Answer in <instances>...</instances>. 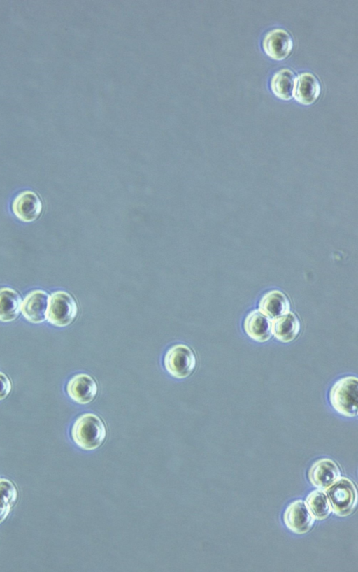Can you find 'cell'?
I'll return each mask as SVG.
<instances>
[{"label": "cell", "instance_id": "cell-14", "mask_svg": "<svg viewBox=\"0 0 358 572\" xmlns=\"http://www.w3.org/2000/svg\"><path fill=\"white\" fill-rule=\"evenodd\" d=\"M321 92L318 79L310 73H302L296 79L294 94L297 102L309 105L314 103Z\"/></svg>", "mask_w": 358, "mask_h": 572}, {"label": "cell", "instance_id": "cell-20", "mask_svg": "<svg viewBox=\"0 0 358 572\" xmlns=\"http://www.w3.org/2000/svg\"><path fill=\"white\" fill-rule=\"evenodd\" d=\"M11 390V382L7 376L0 372V401L6 399Z\"/></svg>", "mask_w": 358, "mask_h": 572}, {"label": "cell", "instance_id": "cell-4", "mask_svg": "<svg viewBox=\"0 0 358 572\" xmlns=\"http://www.w3.org/2000/svg\"><path fill=\"white\" fill-rule=\"evenodd\" d=\"M196 359L193 350L187 345L178 343L169 348L164 357L166 371L173 378L182 379L194 370Z\"/></svg>", "mask_w": 358, "mask_h": 572}, {"label": "cell", "instance_id": "cell-12", "mask_svg": "<svg viewBox=\"0 0 358 572\" xmlns=\"http://www.w3.org/2000/svg\"><path fill=\"white\" fill-rule=\"evenodd\" d=\"M243 327L245 334L256 342H266L273 336L271 320L258 310H253L246 315Z\"/></svg>", "mask_w": 358, "mask_h": 572}, {"label": "cell", "instance_id": "cell-15", "mask_svg": "<svg viewBox=\"0 0 358 572\" xmlns=\"http://www.w3.org/2000/svg\"><path fill=\"white\" fill-rule=\"evenodd\" d=\"M300 331V321L292 312L271 320L272 334L282 343H289L296 339Z\"/></svg>", "mask_w": 358, "mask_h": 572}, {"label": "cell", "instance_id": "cell-11", "mask_svg": "<svg viewBox=\"0 0 358 572\" xmlns=\"http://www.w3.org/2000/svg\"><path fill=\"white\" fill-rule=\"evenodd\" d=\"M50 295L41 289L29 293L22 302L21 313L33 323H41L47 320L46 314Z\"/></svg>", "mask_w": 358, "mask_h": 572}, {"label": "cell", "instance_id": "cell-19", "mask_svg": "<svg viewBox=\"0 0 358 572\" xmlns=\"http://www.w3.org/2000/svg\"><path fill=\"white\" fill-rule=\"evenodd\" d=\"M0 497L3 499L11 507L17 499V491L13 483L5 478H0Z\"/></svg>", "mask_w": 358, "mask_h": 572}, {"label": "cell", "instance_id": "cell-16", "mask_svg": "<svg viewBox=\"0 0 358 572\" xmlns=\"http://www.w3.org/2000/svg\"><path fill=\"white\" fill-rule=\"evenodd\" d=\"M22 299L10 287L0 289V321L8 322L15 320L21 311Z\"/></svg>", "mask_w": 358, "mask_h": 572}, {"label": "cell", "instance_id": "cell-6", "mask_svg": "<svg viewBox=\"0 0 358 572\" xmlns=\"http://www.w3.org/2000/svg\"><path fill=\"white\" fill-rule=\"evenodd\" d=\"M283 520L292 532L302 534L308 532L314 524L315 518L306 503L301 499L291 503L286 508Z\"/></svg>", "mask_w": 358, "mask_h": 572}, {"label": "cell", "instance_id": "cell-21", "mask_svg": "<svg viewBox=\"0 0 358 572\" xmlns=\"http://www.w3.org/2000/svg\"><path fill=\"white\" fill-rule=\"evenodd\" d=\"M11 508L3 499L0 497V524L7 518Z\"/></svg>", "mask_w": 358, "mask_h": 572}, {"label": "cell", "instance_id": "cell-7", "mask_svg": "<svg viewBox=\"0 0 358 572\" xmlns=\"http://www.w3.org/2000/svg\"><path fill=\"white\" fill-rule=\"evenodd\" d=\"M341 477V471L338 465L329 458L316 461L308 471L310 483L323 491L327 489Z\"/></svg>", "mask_w": 358, "mask_h": 572}, {"label": "cell", "instance_id": "cell-2", "mask_svg": "<svg viewBox=\"0 0 358 572\" xmlns=\"http://www.w3.org/2000/svg\"><path fill=\"white\" fill-rule=\"evenodd\" d=\"M357 378L345 376L338 379L331 386L329 401L333 409L344 417L357 415Z\"/></svg>", "mask_w": 358, "mask_h": 572}, {"label": "cell", "instance_id": "cell-10", "mask_svg": "<svg viewBox=\"0 0 358 572\" xmlns=\"http://www.w3.org/2000/svg\"><path fill=\"white\" fill-rule=\"evenodd\" d=\"M263 48L266 54L275 60L286 58L293 48V41L290 34L284 29H275L270 31L263 41Z\"/></svg>", "mask_w": 358, "mask_h": 572}, {"label": "cell", "instance_id": "cell-17", "mask_svg": "<svg viewBox=\"0 0 358 572\" xmlns=\"http://www.w3.org/2000/svg\"><path fill=\"white\" fill-rule=\"evenodd\" d=\"M296 76L293 71L282 69L276 72L271 81L273 93L283 100H290L293 97Z\"/></svg>", "mask_w": 358, "mask_h": 572}, {"label": "cell", "instance_id": "cell-9", "mask_svg": "<svg viewBox=\"0 0 358 572\" xmlns=\"http://www.w3.org/2000/svg\"><path fill=\"white\" fill-rule=\"evenodd\" d=\"M66 392L73 401L85 405L95 398L98 387L92 376L86 373H78L73 376L68 382Z\"/></svg>", "mask_w": 358, "mask_h": 572}, {"label": "cell", "instance_id": "cell-18", "mask_svg": "<svg viewBox=\"0 0 358 572\" xmlns=\"http://www.w3.org/2000/svg\"><path fill=\"white\" fill-rule=\"evenodd\" d=\"M306 505L315 519H326L332 512V508L325 492L316 489L306 497Z\"/></svg>", "mask_w": 358, "mask_h": 572}, {"label": "cell", "instance_id": "cell-3", "mask_svg": "<svg viewBox=\"0 0 358 572\" xmlns=\"http://www.w3.org/2000/svg\"><path fill=\"white\" fill-rule=\"evenodd\" d=\"M332 511L339 517L350 515L357 504V494L354 483L345 477H341L324 491Z\"/></svg>", "mask_w": 358, "mask_h": 572}, {"label": "cell", "instance_id": "cell-5", "mask_svg": "<svg viewBox=\"0 0 358 572\" xmlns=\"http://www.w3.org/2000/svg\"><path fill=\"white\" fill-rule=\"evenodd\" d=\"M77 313L76 302L68 292L59 290L50 295L46 320L52 325L66 327L74 320Z\"/></svg>", "mask_w": 358, "mask_h": 572}, {"label": "cell", "instance_id": "cell-13", "mask_svg": "<svg viewBox=\"0 0 358 572\" xmlns=\"http://www.w3.org/2000/svg\"><path fill=\"white\" fill-rule=\"evenodd\" d=\"M290 309V302L287 296L278 289L265 293L258 304V310L271 320L289 313Z\"/></svg>", "mask_w": 358, "mask_h": 572}, {"label": "cell", "instance_id": "cell-1", "mask_svg": "<svg viewBox=\"0 0 358 572\" xmlns=\"http://www.w3.org/2000/svg\"><path fill=\"white\" fill-rule=\"evenodd\" d=\"M73 442L80 448L92 450L99 448L106 436V426L96 415L87 413L78 417L71 428Z\"/></svg>", "mask_w": 358, "mask_h": 572}, {"label": "cell", "instance_id": "cell-8", "mask_svg": "<svg viewBox=\"0 0 358 572\" xmlns=\"http://www.w3.org/2000/svg\"><path fill=\"white\" fill-rule=\"evenodd\" d=\"M42 202L36 192L25 190L18 194L12 203L14 215L21 221L36 220L42 212Z\"/></svg>", "mask_w": 358, "mask_h": 572}]
</instances>
